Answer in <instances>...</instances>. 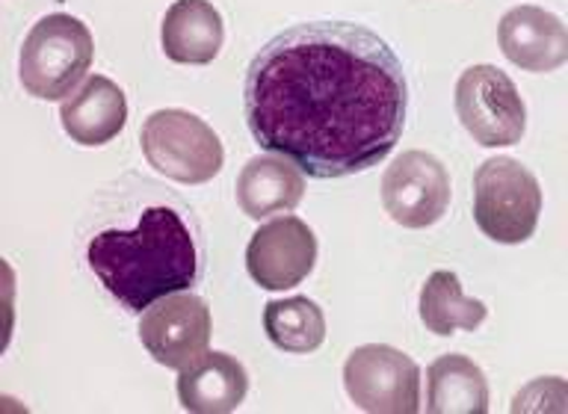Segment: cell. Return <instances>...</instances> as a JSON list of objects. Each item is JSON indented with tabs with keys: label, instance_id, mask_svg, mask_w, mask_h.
I'll return each mask as SVG.
<instances>
[{
	"label": "cell",
	"instance_id": "e0dca14e",
	"mask_svg": "<svg viewBox=\"0 0 568 414\" xmlns=\"http://www.w3.org/2000/svg\"><path fill=\"white\" fill-rule=\"evenodd\" d=\"M420 323L426 332L450 337L453 332H474L486 323L488 309L483 300H468L462 293L459 275L450 270H435L420 287Z\"/></svg>",
	"mask_w": 568,
	"mask_h": 414
},
{
	"label": "cell",
	"instance_id": "4fadbf2b",
	"mask_svg": "<svg viewBox=\"0 0 568 414\" xmlns=\"http://www.w3.org/2000/svg\"><path fill=\"white\" fill-rule=\"evenodd\" d=\"M163 53L181 65H207L220 57L225 24L211 0H175L160 27Z\"/></svg>",
	"mask_w": 568,
	"mask_h": 414
},
{
	"label": "cell",
	"instance_id": "9c48e42d",
	"mask_svg": "<svg viewBox=\"0 0 568 414\" xmlns=\"http://www.w3.org/2000/svg\"><path fill=\"white\" fill-rule=\"evenodd\" d=\"M382 204L403 229H429L450 208V175L429 151H406L385 169Z\"/></svg>",
	"mask_w": 568,
	"mask_h": 414
},
{
	"label": "cell",
	"instance_id": "ac0fdd59",
	"mask_svg": "<svg viewBox=\"0 0 568 414\" xmlns=\"http://www.w3.org/2000/svg\"><path fill=\"white\" fill-rule=\"evenodd\" d=\"M264 329L273 346L293 355L314 353L326 341V317L308 296L266 302Z\"/></svg>",
	"mask_w": 568,
	"mask_h": 414
},
{
	"label": "cell",
	"instance_id": "7c38bea8",
	"mask_svg": "<svg viewBox=\"0 0 568 414\" xmlns=\"http://www.w3.org/2000/svg\"><path fill=\"white\" fill-rule=\"evenodd\" d=\"M62 131L87 149L113 142L128 124V98L104 74H92L60 107Z\"/></svg>",
	"mask_w": 568,
	"mask_h": 414
},
{
	"label": "cell",
	"instance_id": "7a4b0ae2",
	"mask_svg": "<svg viewBox=\"0 0 568 414\" xmlns=\"http://www.w3.org/2000/svg\"><path fill=\"white\" fill-rule=\"evenodd\" d=\"M89 270L124 311L142 314L169 293L190 291L199 279L193 231L175 208H145L131 231L106 229L89 240Z\"/></svg>",
	"mask_w": 568,
	"mask_h": 414
},
{
	"label": "cell",
	"instance_id": "ba28073f",
	"mask_svg": "<svg viewBox=\"0 0 568 414\" xmlns=\"http://www.w3.org/2000/svg\"><path fill=\"white\" fill-rule=\"evenodd\" d=\"M213 320L211 309L195 293H169L142 311L140 341L149 355L169 371H184L207 353Z\"/></svg>",
	"mask_w": 568,
	"mask_h": 414
},
{
	"label": "cell",
	"instance_id": "8992f818",
	"mask_svg": "<svg viewBox=\"0 0 568 414\" xmlns=\"http://www.w3.org/2000/svg\"><path fill=\"white\" fill-rule=\"evenodd\" d=\"M456 115L483 149L518 145L527 131V107L506 71L470 65L456 83Z\"/></svg>",
	"mask_w": 568,
	"mask_h": 414
},
{
	"label": "cell",
	"instance_id": "3957f363",
	"mask_svg": "<svg viewBox=\"0 0 568 414\" xmlns=\"http://www.w3.org/2000/svg\"><path fill=\"white\" fill-rule=\"evenodd\" d=\"M95 57V42L89 27L74 16L53 12L36 21L27 33L18 78L27 95L39 101H60L69 98L78 83L87 78Z\"/></svg>",
	"mask_w": 568,
	"mask_h": 414
},
{
	"label": "cell",
	"instance_id": "52a82bcc",
	"mask_svg": "<svg viewBox=\"0 0 568 414\" xmlns=\"http://www.w3.org/2000/svg\"><path fill=\"white\" fill-rule=\"evenodd\" d=\"M344 388L362 412H420V371L394 346L367 344L353 350L344 364Z\"/></svg>",
	"mask_w": 568,
	"mask_h": 414
},
{
	"label": "cell",
	"instance_id": "5b68a950",
	"mask_svg": "<svg viewBox=\"0 0 568 414\" xmlns=\"http://www.w3.org/2000/svg\"><path fill=\"white\" fill-rule=\"evenodd\" d=\"M149 166L178 184H207L222 172L225 149L204 119L186 110H158L140 131Z\"/></svg>",
	"mask_w": 568,
	"mask_h": 414
},
{
	"label": "cell",
	"instance_id": "5bb4252c",
	"mask_svg": "<svg viewBox=\"0 0 568 414\" xmlns=\"http://www.w3.org/2000/svg\"><path fill=\"white\" fill-rule=\"evenodd\" d=\"M248 373L229 353H204L178 376V400L186 412L225 414L246 400Z\"/></svg>",
	"mask_w": 568,
	"mask_h": 414
},
{
	"label": "cell",
	"instance_id": "30bf717a",
	"mask_svg": "<svg viewBox=\"0 0 568 414\" xmlns=\"http://www.w3.org/2000/svg\"><path fill=\"white\" fill-rule=\"evenodd\" d=\"M317 264V238L300 216H278L252 234L246 270L264 291H287L311 275Z\"/></svg>",
	"mask_w": 568,
	"mask_h": 414
},
{
	"label": "cell",
	"instance_id": "8fae6325",
	"mask_svg": "<svg viewBox=\"0 0 568 414\" xmlns=\"http://www.w3.org/2000/svg\"><path fill=\"white\" fill-rule=\"evenodd\" d=\"M500 51L513 65L532 74L557 71L568 60V30L554 12L541 7L509 9L497 27Z\"/></svg>",
	"mask_w": 568,
	"mask_h": 414
},
{
	"label": "cell",
	"instance_id": "9a60e30c",
	"mask_svg": "<svg viewBox=\"0 0 568 414\" xmlns=\"http://www.w3.org/2000/svg\"><path fill=\"white\" fill-rule=\"evenodd\" d=\"M302 195L305 178L284 158H252L237 178V204L248 220L296 211Z\"/></svg>",
	"mask_w": 568,
	"mask_h": 414
},
{
	"label": "cell",
	"instance_id": "6da1fadb",
	"mask_svg": "<svg viewBox=\"0 0 568 414\" xmlns=\"http://www.w3.org/2000/svg\"><path fill=\"white\" fill-rule=\"evenodd\" d=\"M243 110L261 149L320 181L349 178L379 166L403 137L406 71L367 27L308 21L248 62Z\"/></svg>",
	"mask_w": 568,
	"mask_h": 414
},
{
	"label": "cell",
	"instance_id": "277c9868",
	"mask_svg": "<svg viewBox=\"0 0 568 414\" xmlns=\"http://www.w3.org/2000/svg\"><path fill=\"white\" fill-rule=\"evenodd\" d=\"M541 190L530 169L513 158H491L474 175V220L495 243L518 246L539 225Z\"/></svg>",
	"mask_w": 568,
	"mask_h": 414
},
{
	"label": "cell",
	"instance_id": "2e32d148",
	"mask_svg": "<svg viewBox=\"0 0 568 414\" xmlns=\"http://www.w3.org/2000/svg\"><path fill=\"white\" fill-rule=\"evenodd\" d=\"M426 412L429 414H486V373L468 355H442L426 371Z\"/></svg>",
	"mask_w": 568,
	"mask_h": 414
}]
</instances>
